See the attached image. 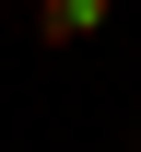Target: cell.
Listing matches in <instances>:
<instances>
[{
  "mask_svg": "<svg viewBox=\"0 0 141 152\" xmlns=\"http://www.w3.org/2000/svg\"><path fill=\"white\" fill-rule=\"evenodd\" d=\"M35 35H47V47H82V35H106V0H35Z\"/></svg>",
  "mask_w": 141,
  "mask_h": 152,
  "instance_id": "6da1fadb",
  "label": "cell"
}]
</instances>
